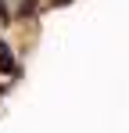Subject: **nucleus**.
I'll return each instance as SVG.
<instances>
[{
	"label": "nucleus",
	"mask_w": 129,
	"mask_h": 133,
	"mask_svg": "<svg viewBox=\"0 0 129 133\" xmlns=\"http://www.w3.org/2000/svg\"><path fill=\"white\" fill-rule=\"evenodd\" d=\"M4 94H7V90H4V87H0V97H4Z\"/></svg>",
	"instance_id": "obj_3"
},
{
	"label": "nucleus",
	"mask_w": 129,
	"mask_h": 133,
	"mask_svg": "<svg viewBox=\"0 0 129 133\" xmlns=\"http://www.w3.org/2000/svg\"><path fill=\"white\" fill-rule=\"evenodd\" d=\"M64 4H72V0H54V7H64Z\"/></svg>",
	"instance_id": "obj_2"
},
{
	"label": "nucleus",
	"mask_w": 129,
	"mask_h": 133,
	"mask_svg": "<svg viewBox=\"0 0 129 133\" xmlns=\"http://www.w3.org/2000/svg\"><path fill=\"white\" fill-rule=\"evenodd\" d=\"M32 15H40V0H22L18 18H32Z\"/></svg>",
	"instance_id": "obj_1"
}]
</instances>
